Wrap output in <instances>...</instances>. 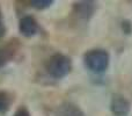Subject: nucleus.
Wrapping results in <instances>:
<instances>
[{"mask_svg":"<svg viewBox=\"0 0 132 116\" xmlns=\"http://www.w3.org/2000/svg\"><path fill=\"white\" fill-rule=\"evenodd\" d=\"M85 64L94 73H102L109 66V53L103 49H93L85 55Z\"/></svg>","mask_w":132,"mask_h":116,"instance_id":"obj_1","label":"nucleus"},{"mask_svg":"<svg viewBox=\"0 0 132 116\" xmlns=\"http://www.w3.org/2000/svg\"><path fill=\"white\" fill-rule=\"evenodd\" d=\"M72 64L67 56L63 53H56L48 61V72L51 77L56 79H62L70 73Z\"/></svg>","mask_w":132,"mask_h":116,"instance_id":"obj_2","label":"nucleus"},{"mask_svg":"<svg viewBox=\"0 0 132 116\" xmlns=\"http://www.w3.org/2000/svg\"><path fill=\"white\" fill-rule=\"evenodd\" d=\"M110 109L116 116H126L131 109L130 101L123 95H115L110 103Z\"/></svg>","mask_w":132,"mask_h":116,"instance_id":"obj_3","label":"nucleus"},{"mask_svg":"<svg viewBox=\"0 0 132 116\" xmlns=\"http://www.w3.org/2000/svg\"><path fill=\"white\" fill-rule=\"evenodd\" d=\"M19 29H20L22 35H24V36H27V37H30V36H34L37 33V30H38V25H37L36 20H35L32 16L26 15L20 20Z\"/></svg>","mask_w":132,"mask_h":116,"instance_id":"obj_4","label":"nucleus"},{"mask_svg":"<svg viewBox=\"0 0 132 116\" xmlns=\"http://www.w3.org/2000/svg\"><path fill=\"white\" fill-rule=\"evenodd\" d=\"M94 11H95V5L92 1H81L75 4L74 6V12L78 14V16L84 20H89L90 16L93 15Z\"/></svg>","mask_w":132,"mask_h":116,"instance_id":"obj_5","label":"nucleus"},{"mask_svg":"<svg viewBox=\"0 0 132 116\" xmlns=\"http://www.w3.org/2000/svg\"><path fill=\"white\" fill-rule=\"evenodd\" d=\"M58 116H82V112L72 103H64L58 110Z\"/></svg>","mask_w":132,"mask_h":116,"instance_id":"obj_6","label":"nucleus"},{"mask_svg":"<svg viewBox=\"0 0 132 116\" xmlns=\"http://www.w3.org/2000/svg\"><path fill=\"white\" fill-rule=\"evenodd\" d=\"M11 106V98L8 93L0 91V113H6Z\"/></svg>","mask_w":132,"mask_h":116,"instance_id":"obj_7","label":"nucleus"},{"mask_svg":"<svg viewBox=\"0 0 132 116\" xmlns=\"http://www.w3.org/2000/svg\"><path fill=\"white\" fill-rule=\"evenodd\" d=\"M13 52L8 48H0V68L4 67L11 60Z\"/></svg>","mask_w":132,"mask_h":116,"instance_id":"obj_8","label":"nucleus"},{"mask_svg":"<svg viewBox=\"0 0 132 116\" xmlns=\"http://www.w3.org/2000/svg\"><path fill=\"white\" fill-rule=\"evenodd\" d=\"M30 4H31L32 7H35L37 9H44L50 7L53 4V1L52 0H32Z\"/></svg>","mask_w":132,"mask_h":116,"instance_id":"obj_9","label":"nucleus"},{"mask_svg":"<svg viewBox=\"0 0 132 116\" xmlns=\"http://www.w3.org/2000/svg\"><path fill=\"white\" fill-rule=\"evenodd\" d=\"M14 116H30V114H29V112H28L27 108L21 107L16 110V113L14 114Z\"/></svg>","mask_w":132,"mask_h":116,"instance_id":"obj_10","label":"nucleus"},{"mask_svg":"<svg viewBox=\"0 0 132 116\" xmlns=\"http://www.w3.org/2000/svg\"><path fill=\"white\" fill-rule=\"evenodd\" d=\"M5 34V26L2 23V19H1V15H0V37H2Z\"/></svg>","mask_w":132,"mask_h":116,"instance_id":"obj_11","label":"nucleus"}]
</instances>
